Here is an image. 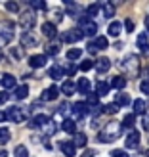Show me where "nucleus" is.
Returning <instances> with one entry per match:
<instances>
[{
	"instance_id": "obj_1",
	"label": "nucleus",
	"mask_w": 149,
	"mask_h": 157,
	"mask_svg": "<svg viewBox=\"0 0 149 157\" xmlns=\"http://www.w3.org/2000/svg\"><path fill=\"white\" fill-rule=\"evenodd\" d=\"M122 123H119V121H109L107 124H105V128L98 134V142H101V144H109V142H113V140H117L121 136V132H122Z\"/></svg>"
},
{
	"instance_id": "obj_2",
	"label": "nucleus",
	"mask_w": 149,
	"mask_h": 157,
	"mask_svg": "<svg viewBox=\"0 0 149 157\" xmlns=\"http://www.w3.org/2000/svg\"><path fill=\"white\" fill-rule=\"evenodd\" d=\"M119 67H121V71H124L126 75L136 77L138 75V69H140V59H138L136 54H128V56H124L119 61Z\"/></svg>"
},
{
	"instance_id": "obj_3",
	"label": "nucleus",
	"mask_w": 149,
	"mask_h": 157,
	"mask_svg": "<svg viewBox=\"0 0 149 157\" xmlns=\"http://www.w3.org/2000/svg\"><path fill=\"white\" fill-rule=\"evenodd\" d=\"M13 35H15V23L10 19L0 21V46H6L13 38Z\"/></svg>"
},
{
	"instance_id": "obj_4",
	"label": "nucleus",
	"mask_w": 149,
	"mask_h": 157,
	"mask_svg": "<svg viewBox=\"0 0 149 157\" xmlns=\"http://www.w3.org/2000/svg\"><path fill=\"white\" fill-rule=\"evenodd\" d=\"M78 29H80V33L84 36H96V31H98V25L94 23L90 17H86L82 15L80 19H78Z\"/></svg>"
},
{
	"instance_id": "obj_5",
	"label": "nucleus",
	"mask_w": 149,
	"mask_h": 157,
	"mask_svg": "<svg viewBox=\"0 0 149 157\" xmlns=\"http://www.w3.org/2000/svg\"><path fill=\"white\" fill-rule=\"evenodd\" d=\"M35 23H36V15L33 10H27V12H23L21 13V17H19V25L27 31V33H31V29L35 27Z\"/></svg>"
},
{
	"instance_id": "obj_6",
	"label": "nucleus",
	"mask_w": 149,
	"mask_h": 157,
	"mask_svg": "<svg viewBox=\"0 0 149 157\" xmlns=\"http://www.w3.org/2000/svg\"><path fill=\"white\" fill-rule=\"evenodd\" d=\"M8 119H12L13 123H25V119H27V109H23L21 105H13V107H10L8 109Z\"/></svg>"
},
{
	"instance_id": "obj_7",
	"label": "nucleus",
	"mask_w": 149,
	"mask_h": 157,
	"mask_svg": "<svg viewBox=\"0 0 149 157\" xmlns=\"http://www.w3.org/2000/svg\"><path fill=\"white\" fill-rule=\"evenodd\" d=\"M82 36H84V35L80 33V29L76 27V29H69V31H65L63 36H61V40H63V42H78Z\"/></svg>"
},
{
	"instance_id": "obj_8",
	"label": "nucleus",
	"mask_w": 149,
	"mask_h": 157,
	"mask_svg": "<svg viewBox=\"0 0 149 157\" xmlns=\"http://www.w3.org/2000/svg\"><path fill=\"white\" fill-rule=\"evenodd\" d=\"M46 61H48V56H46V54H35V56L29 58V65L33 69H38V67H44Z\"/></svg>"
},
{
	"instance_id": "obj_9",
	"label": "nucleus",
	"mask_w": 149,
	"mask_h": 157,
	"mask_svg": "<svg viewBox=\"0 0 149 157\" xmlns=\"http://www.w3.org/2000/svg\"><path fill=\"white\" fill-rule=\"evenodd\" d=\"M124 146H126L128 150H136V147L140 146V132L138 130H132L130 134L126 136V140H124Z\"/></svg>"
},
{
	"instance_id": "obj_10",
	"label": "nucleus",
	"mask_w": 149,
	"mask_h": 157,
	"mask_svg": "<svg viewBox=\"0 0 149 157\" xmlns=\"http://www.w3.org/2000/svg\"><path fill=\"white\" fill-rule=\"evenodd\" d=\"M42 35L46 36V38H56L58 36V29H56V23H52V21H46V23H42Z\"/></svg>"
},
{
	"instance_id": "obj_11",
	"label": "nucleus",
	"mask_w": 149,
	"mask_h": 157,
	"mask_svg": "<svg viewBox=\"0 0 149 157\" xmlns=\"http://www.w3.org/2000/svg\"><path fill=\"white\" fill-rule=\"evenodd\" d=\"M94 67H96V71L99 75H103V73H107L109 69H111V59H109V58H99V59H96Z\"/></svg>"
},
{
	"instance_id": "obj_12",
	"label": "nucleus",
	"mask_w": 149,
	"mask_h": 157,
	"mask_svg": "<svg viewBox=\"0 0 149 157\" xmlns=\"http://www.w3.org/2000/svg\"><path fill=\"white\" fill-rule=\"evenodd\" d=\"M40 130H42V134L44 136H54L58 132V124H56V121H52V119H48L42 127H40Z\"/></svg>"
},
{
	"instance_id": "obj_13",
	"label": "nucleus",
	"mask_w": 149,
	"mask_h": 157,
	"mask_svg": "<svg viewBox=\"0 0 149 157\" xmlns=\"http://www.w3.org/2000/svg\"><path fill=\"white\" fill-rule=\"evenodd\" d=\"M59 150L65 157H75V153H76V147L73 146V142H67V140H63V142L59 144Z\"/></svg>"
},
{
	"instance_id": "obj_14",
	"label": "nucleus",
	"mask_w": 149,
	"mask_h": 157,
	"mask_svg": "<svg viewBox=\"0 0 149 157\" xmlns=\"http://www.w3.org/2000/svg\"><path fill=\"white\" fill-rule=\"evenodd\" d=\"M36 46V36L31 33H23L21 35V48H33Z\"/></svg>"
},
{
	"instance_id": "obj_15",
	"label": "nucleus",
	"mask_w": 149,
	"mask_h": 157,
	"mask_svg": "<svg viewBox=\"0 0 149 157\" xmlns=\"http://www.w3.org/2000/svg\"><path fill=\"white\" fill-rule=\"evenodd\" d=\"M90 46L94 50H105V48H109V40H107V36H96L90 42Z\"/></svg>"
},
{
	"instance_id": "obj_16",
	"label": "nucleus",
	"mask_w": 149,
	"mask_h": 157,
	"mask_svg": "<svg viewBox=\"0 0 149 157\" xmlns=\"http://www.w3.org/2000/svg\"><path fill=\"white\" fill-rule=\"evenodd\" d=\"M59 96V88L58 86H50V88H46L42 92V100L44 101H52V100H56Z\"/></svg>"
},
{
	"instance_id": "obj_17",
	"label": "nucleus",
	"mask_w": 149,
	"mask_h": 157,
	"mask_svg": "<svg viewBox=\"0 0 149 157\" xmlns=\"http://www.w3.org/2000/svg\"><path fill=\"white\" fill-rule=\"evenodd\" d=\"M122 29L124 27H122L121 21H111V23H109V27H107V33H109V36H119Z\"/></svg>"
},
{
	"instance_id": "obj_18",
	"label": "nucleus",
	"mask_w": 149,
	"mask_h": 157,
	"mask_svg": "<svg viewBox=\"0 0 149 157\" xmlns=\"http://www.w3.org/2000/svg\"><path fill=\"white\" fill-rule=\"evenodd\" d=\"M59 92H63L65 96H73V94L76 92V84L73 81H63V84H61V90Z\"/></svg>"
},
{
	"instance_id": "obj_19",
	"label": "nucleus",
	"mask_w": 149,
	"mask_h": 157,
	"mask_svg": "<svg viewBox=\"0 0 149 157\" xmlns=\"http://www.w3.org/2000/svg\"><path fill=\"white\" fill-rule=\"evenodd\" d=\"M13 96L17 98V100L27 98V96H29V84H19V86H15V88H13Z\"/></svg>"
},
{
	"instance_id": "obj_20",
	"label": "nucleus",
	"mask_w": 149,
	"mask_h": 157,
	"mask_svg": "<svg viewBox=\"0 0 149 157\" xmlns=\"http://www.w3.org/2000/svg\"><path fill=\"white\" fill-rule=\"evenodd\" d=\"M101 13H103V17L111 19L115 15V4L113 2H103V4H101Z\"/></svg>"
},
{
	"instance_id": "obj_21",
	"label": "nucleus",
	"mask_w": 149,
	"mask_h": 157,
	"mask_svg": "<svg viewBox=\"0 0 149 157\" xmlns=\"http://www.w3.org/2000/svg\"><path fill=\"white\" fill-rule=\"evenodd\" d=\"M109 90H111V84H109V82L98 81V84H96V94H98V96H107Z\"/></svg>"
},
{
	"instance_id": "obj_22",
	"label": "nucleus",
	"mask_w": 149,
	"mask_h": 157,
	"mask_svg": "<svg viewBox=\"0 0 149 157\" xmlns=\"http://www.w3.org/2000/svg\"><path fill=\"white\" fill-rule=\"evenodd\" d=\"M48 77H50V78H54V81H58V78L65 77V69H63V67H59V65H54V67H50Z\"/></svg>"
},
{
	"instance_id": "obj_23",
	"label": "nucleus",
	"mask_w": 149,
	"mask_h": 157,
	"mask_svg": "<svg viewBox=\"0 0 149 157\" xmlns=\"http://www.w3.org/2000/svg\"><path fill=\"white\" fill-rule=\"evenodd\" d=\"M76 92H80V94H88V92H90V81H88L86 77L78 78V82H76Z\"/></svg>"
},
{
	"instance_id": "obj_24",
	"label": "nucleus",
	"mask_w": 149,
	"mask_h": 157,
	"mask_svg": "<svg viewBox=\"0 0 149 157\" xmlns=\"http://www.w3.org/2000/svg\"><path fill=\"white\" fill-rule=\"evenodd\" d=\"M71 142H73L75 147H84L86 146V134H84V132H75Z\"/></svg>"
},
{
	"instance_id": "obj_25",
	"label": "nucleus",
	"mask_w": 149,
	"mask_h": 157,
	"mask_svg": "<svg viewBox=\"0 0 149 157\" xmlns=\"http://www.w3.org/2000/svg\"><path fill=\"white\" fill-rule=\"evenodd\" d=\"M0 84H2L4 88H15V77L6 73V75H2V78H0Z\"/></svg>"
},
{
	"instance_id": "obj_26",
	"label": "nucleus",
	"mask_w": 149,
	"mask_h": 157,
	"mask_svg": "<svg viewBox=\"0 0 149 157\" xmlns=\"http://www.w3.org/2000/svg\"><path fill=\"white\" fill-rule=\"evenodd\" d=\"M73 113L78 115V117H84L86 113H88V104H84V101H76V104L73 105Z\"/></svg>"
},
{
	"instance_id": "obj_27",
	"label": "nucleus",
	"mask_w": 149,
	"mask_h": 157,
	"mask_svg": "<svg viewBox=\"0 0 149 157\" xmlns=\"http://www.w3.org/2000/svg\"><path fill=\"white\" fill-rule=\"evenodd\" d=\"M61 128H63L67 134H75L76 130V123L73 119H63V123H61Z\"/></svg>"
},
{
	"instance_id": "obj_28",
	"label": "nucleus",
	"mask_w": 149,
	"mask_h": 157,
	"mask_svg": "<svg viewBox=\"0 0 149 157\" xmlns=\"http://www.w3.org/2000/svg\"><path fill=\"white\" fill-rule=\"evenodd\" d=\"M115 104L119 105V107L128 105V104H130V98H128V94H126V92H119V94H117V98H115Z\"/></svg>"
},
{
	"instance_id": "obj_29",
	"label": "nucleus",
	"mask_w": 149,
	"mask_h": 157,
	"mask_svg": "<svg viewBox=\"0 0 149 157\" xmlns=\"http://www.w3.org/2000/svg\"><path fill=\"white\" fill-rule=\"evenodd\" d=\"M111 86H113V88H117V90H122L124 88V86H126V78H124V77H113V81H111Z\"/></svg>"
},
{
	"instance_id": "obj_30",
	"label": "nucleus",
	"mask_w": 149,
	"mask_h": 157,
	"mask_svg": "<svg viewBox=\"0 0 149 157\" xmlns=\"http://www.w3.org/2000/svg\"><path fill=\"white\" fill-rule=\"evenodd\" d=\"M132 109H134V115H140V113H145V101L143 100H136L134 104H132Z\"/></svg>"
},
{
	"instance_id": "obj_31",
	"label": "nucleus",
	"mask_w": 149,
	"mask_h": 157,
	"mask_svg": "<svg viewBox=\"0 0 149 157\" xmlns=\"http://www.w3.org/2000/svg\"><path fill=\"white\" fill-rule=\"evenodd\" d=\"M48 119H50V117H46L44 113H38V115H36V117H35V119L31 121L29 124H31V127H42V124L48 121Z\"/></svg>"
},
{
	"instance_id": "obj_32",
	"label": "nucleus",
	"mask_w": 149,
	"mask_h": 157,
	"mask_svg": "<svg viewBox=\"0 0 149 157\" xmlns=\"http://www.w3.org/2000/svg\"><path fill=\"white\" fill-rule=\"evenodd\" d=\"M134 124H136V115H134V113L124 115V119H122V127H124V128H132Z\"/></svg>"
},
{
	"instance_id": "obj_33",
	"label": "nucleus",
	"mask_w": 149,
	"mask_h": 157,
	"mask_svg": "<svg viewBox=\"0 0 149 157\" xmlns=\"http://www.w3.org/2000/svg\"><path fill=\"white\" fill-rule=\"evenodd\" d=\"M80 56H82V50H80V48H71V50H67V59L71 61V63H73L75 59H78Z\"/></svg>"
},
{
	"instance_id": "obj_34",
	"label": "nucleus",
	"mask_w": 149,
	"mask_h": 157,
	"mask_svg": "<svg viewBox=\"0 0 149 157\" xmlns=\"http://www.w3.org/2000/svg\"><path fill=\"white\" fill-rule=\"evenodd\" d=\"M138 46H140V50H142L143 54H149V44H147V36L145 35L138 36Z\"/></svg>"
},
{
	"instance_id": "obj_35",
	"label": "nucleus",
	"mask_w": 149,
	"mask_h": 157,
	"mask_svg": "<svg viewBox=\"0 0 149 157\" xmlns=\"http://www.w3.org/2000/svg\"><path fill=\"white\" fill-rule=\"evenodd\" d=\"M10 128H6V127H0V144H8V142H10Z\"/></svg>"
},
{
	"instance_id": "obj_36",
	"label": "nucleus",
	"mask_w": 149,
	"mask_h": 157,
	"mask_svg": "<svg viewBox=\"0 0 149 157\" xmlns=\"http://www.w3.org/2000/svg\"><path fill=\"white\" fill-rule=\"evenodd\" d=\"M101 10V4H90L86 8V17H92V15H98V12Z\"/></svg>"
},
{
	"instance_id": "obj_37",
	"label": "nucleus",
	"mask_w": 149,
	"mask_h": 157,
	"mask_svg": "<svg viewBox=\"0 0 149 157\" xmlns=\"http://www.w3.org/2000/svg\"><path fill=\"white\" fill-rule=\"evenodd\" d=\"M117 111H119V105H117L115 101H113V104H107V105H103V113H109V115H115Z\"/></svg>"
},
{
	"instance_id": "obj_38",
	"label": "nucleus",
	"mask_w": 149,
	"mask_h": 157,
	"mask_svg": "<svg viewBox=\"0 0 149 157\" xmlns=\"http://www.w3.org/2000/svg\"><path fill=\"white\" fill-rule=\"evenodd\" d=\"M71 111H73V105H69V104H61L59 109H58V113H59V115H63V117H67Z\"/></svg>"
},
{
	"instance_id": "obj_39",
	"label": "nucleus",
	"mask_w": 149,
	"mask_h": 157,
	"mask_svg": "<svg viewBox=\"0 0 149 157\" xmlns=\"http://www.w3.org/2000/svg\"><path fill=\"white\" fill-rule=\"evenodd\" d=\"M31 8H35V10H46V2L44 0H31Z\"/></svg>"
},
{
	"instance_id": "obj_40",
	"label": "nucleus",
	"mask_w": 149,
	"mask_h": 157,
	"mask_svg": "<svg viewBox=\"0 0 149 157\" xmlns=\"http://www.w3.org/2000/svg\"><path fill=\"white\" fill-rule=\"evenodd\" d=\"M58 52H59L58 44H48V46H46V56H56Z\"/></svg>"
},
{
	"instance_id": "obj_41",
	"label": "nucleus",
	"mask_w": 149,
	"mask_h": 157,
	"mask_svg": "<svg viewBox=\"0 0 149 157\" xmlns=\"http://www.w3.org/2000/svg\"><path fill=\"white\" fill-rule=\"evenodd\" d=\"M13 153H15V157H29V151H27L25 146H17Z\"/></svg>"
},
{
	"instance_id": "obj_42",
	"label": "nucleus",
	"mask_w": 149,
	"mask_h": 157,
	"mask_svg": "<svg viewBox=\"0 0 149 157\" xmlns=\"http://www.w3.org/2000/svg\"><path fill=\"white\" fill-rule=\"evenodd\" d=\"M122 27L126 29V33H134V29H136V25H134V21H132L130 17H128V19H124V23H122Z\"/></svg>"
},
{
	"instance_id": "obj_43",
	"label": "nucleus",
	"mask_w": 149,
	"mask_h": 157,
	"mask_svg": "<svg viewBox=\"0 0 149 157\" xmlns=\"http://www.w3.org/2000/svg\"><path fill=\"white\" fill-rule=\"evenodd\" d=\"M86 96H88V105H98V100H99V96H98L96 92H88Z\"/></svg>"
},
{
	"instance_id": "obj_44",
	"label": "nucleus",
	"mask_w": 149,
	"mask_h": 157,
	"mask_svg": "<svg viewBox=\"0 0 149 157\" xmlns=\"http://www.w3.org/2000/svg\"><path fill=\"white\" fill-rule=\"evenodd\" d=\"M75 73H76V65L69 61V63H67V67H65V77H73Z\"/></svg>"
},
{
	"instance_id": "obj_45",
	"label": "nucleus",
	"mask_w": 149,
	"mask_h": 157,
	"mask_svg": "<svg viewBox=\"0 0 149 157\" xmlns=\"http://www.w3.org/2000/svg\"><path fill=\"white\" fill-rule=\"evenodd\" d=\"M6 10L12 12V13H17L19 12V4L17 2H6Z\"/></svg>"
},
{
	"instance_id": "obj_46",
	"label": "nucleus",
	"mask_w": 149,
	"mask_h": 157,
	"mask_svg": "<svg viewBox=\"0 0 149 157\" xmlns=\"http://www.w3.org/2000/svg\"><path fill=\"white\" fill-rule=\"evenodd\" d=\"M94 63H96V61H92V59L82 61V63H80V71H90V69L94 67Z\"/></svg>"
},
{
	"instance_id": "obj_47",
	"label": "nucleus",
	"mask_w": 149,
	"mask_h": 157,
	"mask_svg": "<svg viewBox=\"0 0 149 157\" xmlns=\"http://www.w3.org/2000/svg\"><path fill=\"white\" fill-rule=\"evenodd\" d=\"M142 127H143V130H147V132H149V111H145V113H143V121H142Z\"/></svg>"
},
{
	"instance_id": "obj_48",
	"label": "nucleus",
	"mask_w": 149,
	"mask_h": 157,
	"mask_svg": "<svg viewBox=\"0 0 149 157\" xmlns=\"http://www.w3.org/2000/svg\"><path fill=\"white\" fill-rule=\"evenodd\" d=\"M140 90H142L145 96H149V81H142V84H140Z\"/></svg>"
},
{
	"instance_id": "obj_49",
	"label": "nucleus",
	"mask_w": 149,
	"mask_h": 157,
	"mask_svg": "<svg viewBox=\"0 0 149 157\" xmlns=\"http://www.w3.org/2000/svg\"><path fill=\"white\" fill-rule=\"evenodd\" d=\"M111 157H128V153L124 150H113L111 151Z\"/></svg>"
},
{
	"instance_id": "obj_50",
	"label": "nucleus",
	"mask_w": 149,
	"mask_h": 157,
	"mask_svg": "<svg viewBox=\"0 0 149 157\" xmlns=\"http://www.w3.org/2000/svg\"><path fill=\"white\" fill-rule=\"evenodd\" d=\"M21 56H23V50H21V48H12V58L19 59Z\"/></svg>"
},
{
	"instance_id": "obj_51",
	"label": "nucleus",
	"mask_w": 149,
	"mask_h": 157,
	"mask_svg": "<svg viewBox=\"0 0 149 157\" xmlns=\"http://www.w3.org/2000/svg\"><path fill=\"white\" fill-rule=\"evenodd\" d=\"M8 100H10V94H8V92H0V104H6Z\"/></svg>"
},
{
	"instance_id": "obj_52",
	"label": "nucleus",
	"mask_w": 149,
	"mask_h": 157,
	"mask_svg": "<svg viewBox=\"0 0 149 157\" xmlns=\"http://www.w3.org/2000/svg\"><path fill=\"white\" fill-rule=\"evenodd\" d=\"M80 157H96V150H84V153Z\"/></svg>"
},
{
	"instance_id": "obj_53",
	"label": "nucleus",
	"mask_w": 149,
	"mask_h": 157,
	"mask_svg": "<svg viewBox=\"0 0 149 157\" xmlns=\"http://www.w3.org/2000/svg\"><path fill=\"white\" fill-rule=\"evenodd\" d=\"M6 119H8V115H6L4 111H0V123H4Z\"/></svg>"
},
{
	"instance_id": "obj_54",
	"label": "nucleus",
	"mask_w": 149,
	"mask_h": 157,
	"mask_svg": "<svg viewBox=\"0 0 149 157\" xmlns=\"http://www.w3.org/2000/svg\"><path fill=\"white\" fill-rule=\"evenodd\" d=\"M0 157H8V151H4V150H0Z\"/></svg>"
},
{
	"instance_id": "obj_55",
	"label": "nucleus",
	"mask_w": 149,
	"mask_h": 157,
	"mask_svg": "<svg viewBox=\"0 0 149 157\" xmlns=\"http://www.w3.org/2000/svg\"><path fill=\"white\" fill-rule=\"evenodd\" d=\"M145 27H147V31H149V17L145 19Z\"/></svg>"
},
{
	"instance_id": "obj_56",
	"label": "nucleus",
	"mask_w": 149,
	"mask_h": 157,
	"mask_svg": "<svg viewBox=\"0 0 149 157\" xmlns=\"http://www.w3.org/2000/svg\"><path fill=\"white\" fill-rule=\"evenodd\" d=\"M2 58H4V54H2V50H0V61H2Z\"/></svg>"
},
{
	"instance_id": "obj_57",
	"label": "nucleus",
	"mask_w": 149,
	"mask_h": 157,
	"mask_svg": "<svg viewBox=\"0 0 149 157\" xmlns=\"http://www.w3.org/2000/svg\"><path fill=\"white\" fill-rule=\"evenodd\" d=\"M145 155H147V157H149V150H147V151H145Z\"/></svg>"
}]
</instances>
